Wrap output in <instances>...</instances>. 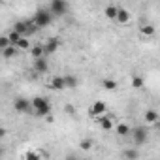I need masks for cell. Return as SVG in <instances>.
<instances>
[{"label": "cell", "mask_w": 160, "mask_h": 160, "mask_svg": "<svg viewBox=\"0 0 160 160\" xmlns=\"http://www.w3.org/2000/svg\"><path fill=\"white\" fill-rule=\"evenodd\" d=\"M115 130H117V136H122V138H124V136H130V126L124 124V122H119Z\"/></svg>", "instance_id": "2e32d148"}, {"label": "cell", "mask_w": 160, "mask_h": 160, "mask_svg": "<svg viewBox=\"0 0 160 160\" xmlns=\"http://www.w3.org/2000/svg\"><path fill=\"white\" fill-rule=\"evenodd\" d=\"M15 53H17V49H15L13 45H10V47H6V49L2 51V57H4V58H12V57H15Z\"/></svg>", "instance_id": "ffe728a7"}, {"label": "cell", "mask_w": 160, "mask_h": 160, "mask_svg": "<svg viewBox=\"0 0 160 160\" xmlns=\"http://www.w3.org/2000/svg\"><path fill=\"white\" fill-rule=\"evenodd\" d=\"M30 47V42H28V38H21L17 43H15V49H28Z\"/></svg>", "instance_id": "44dd1931"}, {"label": "cell", "mask_w": 160, "mask_h": 160, "mask_svg": "<svg viewBox=\"0 0 160 160\" xmlns=\"http://www.w3.org/2000/svg\"><path fill=\"white\" fill-rule=\"evenodd\" d=\"M23 160H42V158H40V154L36 151H27L25 156H23Z\"/></svg>", "instance_id": "7402d4cb"}, {"label": "cell", "mask_w": 160, "mask_h": 160, "mask_svg": "<svg viewBox=\"0 0 160 160\" xmlns=\"http://www.w3.org/2000/svg\"><path fill=\"white\" fill-rule=\"evenodd\" d=\"M34 70H36V72H40V73H45V72L49 70L47 60H45V58H38V60H34Z\"/></svg>", "instance_id": "8fae6325"}, {"label": "cell", "mask_w": 160, "mask_h": 160, "mask_svg": "<svg viewBox=\"0 0 160 160\" xmlns=\"http://www.w3.org/2000/svg\"><path fill=\"white\" fill-rule=\"evenodd\" d=\"M106 109H108V106H106V102H102V100H98V102H94V104L91 106V115H94V117L98 119V117H102V115L106 113Z\"/></svg>", "instance_id": "8992f818"}, {"label": "cell", "mask_w": 160, "mask_h": 160, "mask_svg": "<svg viewBox=\"0 0 160 160\" xmlns=\"http://www.w3.org/2000/svg\"><path fill=\"white\" fill-rule=\"evenodd\" d=\"M130 136H132V139H134V143H136V145H143V143L147 141L149 130H147L145 126H136V128H132V130H130Z\"/></svg>", "instance_id": "3957f363"}, {"label": "cell", "mask_w": 160, "mask_h": 160, "mask_svg": "<svg viewBox=\"0 0 160 160\" xmlns=\"http://www.w3.org/2000/svg\"><path fill=\"white\" fill-rule=\"evenodd\" d=\"M79 147H81V149H83V151H89V149H91V147H92V143H91V141H89V139H83V141H81V143H79Z\"/></svg>", "instance_id": "484cf974"}, {"label": "cell", "mask_w": 160, "mask_h": 160, "mask_svg": "<svg viewBox=\"0 0 160 160\" xmlns=\"http://www.w3.org/2000/svg\"><path fill=\"white\" fill-rule=\"evenodd\" d=\"M64 111L70 113V115H73V113H75V108H73L72 104H66V106H64Z\"/></svg>", "instance_id": "4316f807"}, {"label": "cell", "mask_w": 160, "mask_h": 160, "mask_svg": "<svg viewBox=\"0 0 160 160\" xmlns=\"http://www.w3.org/2000/svg\"><path fill=\"white\" fill-rule=\"evenodd\" d=\"M83 160H91V158H83Z\"/></svg>", "instance_id": "4dcf8cb0"}, {"label": "cell", "mask_w": 160, "mask_h": 160, "mask_svg": "<svg viewBox=\"0 0 160 160\" xmlns=\"http://www.w3.org/2000/svg\"><path fill=\"white\" fill-rule=\"evenodd\" d=\"M58 45H60V40H58V38H49V40L43 43V53L51 55V53H55V51L58 49Z\"/></svg>", "instance_id": "52a82bcc"}, {"label": "cell", "mask_w": 160, "mask_h": 160, "mask_svg": "<svg viewBox=\"0 0 160 160\" xmlns=\"http://www.w3.org/2000/svg\"><path fill=\"white\" fill-rule=\"evenodd\" d=\"M30 55H32V58H34V60L43 58V55H45V53H43V45H40V43H38V45H34V47L30 49Z\"/></svg>", "instance_id": "5bb4252c"}, {"label": "cell", "mask_w": 160, "mask_h": 160, "mask_svg": "<svg viewBox=\"0 0 160 160\" xmlns=\"http://www.w3.org/2000/svg\"><path fill=\"white\" fill-rule=\"evenodd\" d=\"M8 40H10V43H12V45H13V47H15V43H17V42H19V40H21V36H19V34H17V32H13V30H12V32H10V34H8Z\"/></svg>", "instance_id": "603a6c76"}, {"label": "cell", "mask_w": 160, "mask_h": 160, "mask_svg": "<svg viewBox=\"0 0 160 160\" xmlns=\"http://www.w3.org/2000/svg\"><path fill=\"white\" fill-rule=\"evenodd\" d=\"M98 124L104 128V130H111L113 126H115V122H113V119L111 117H106V115H102V117H98Z\"/></svg>", "instance_id": "30bf717a"}, {"label": "cell", "mask_w": 160, "mask_h": 160, "mask_svg": "<svg viewBox=\"0 0 160 160\" xmlns=\"http://www.w3.org/2000/svg\"><path fill=\"white\" fill-rule=\"evenodd\" d=\"M6 136V128H0V139H2Z\"/></svg>", "instance_id": "83f0119b"}, {"label": "cell", "mask_w": 160, "mask_h": 160, "mask_svg": "<svg viewBox=\"0 0 160 160\" xmlns=\"http://www.w3.org/2000/svg\"><path fill=\"white\" fill-rule=\"evenodd\" d=\"M138 156H139V152L136 149H124L122 151V158L124 160H138Z\"/></svg>", "instance_id": "9a60e30c"}, {"label": "cell", "mask_w": 160, "mask_h": 160, "mask_svg": "<svg viewBox=\"0 0 160 160\" xmlns=\"http://www.w3.org/2000/svg\"><path fill=\"white\" fill-rule=\"evenodd\" d=\"M30 109H34V113H36L38 117H47V115L51 113V104H49L47 98L36 96V98L30 100Z\"/></svg>", "instance_id": "6da1fadb"}, {"label": "cell", "mask_w": 160, "mask_h": 160, "mask_svg": "<svg viewBox=\"0 0 160 160\" xmlns=\"http://www.w3.org/2000/svg\"><path fill=\"white\" fill-rule=\"evenodd\" d=\"M117 10H119V6L109 4V6L106 8V12H104V13H106V17H108V19H115V17H117Z\"/></svg>", "instance_id": "e0dca14e"}, {"label": "cell", "mask_w": 160, "mask_h": 160, "mask_svg": "<svg viewBox=\"0 0 160 160\" xmlns=\"http://www.w3.org/2000/svg\"><path fill=\"white\" fill-rule=\"evenodd\" d=\"M66 160H77V158H75L73 154H68V156H66Z\"/></svg>", "instance_id": "f1b7e54d"}, {"label": "cell", "mask_w": 160, "mask_h": 160, "mask_svg": "<svg viewBox=\"0 0 160 160\" xmlns=\"http://www.w3.org/2000/svg\"><path fill=\"white\" fill-rule=\"evenodd\" d=\"M51 21H53V15L49 13V10L40 8V10L36 12V15H34V21H32V23L36 25V28H43V27H49Z\"/></svg>", "instance_id": "7a4b0ae2"}, {"label": "cell", "mask_w": 160, "mask_h": 160, "mask_svg": "<svg viewBox=\"0 0 160 160\" xmlns=\"http://www.w3.org/2000/svg\"><path fill=\"white\" fill-rule=\"evenodd\" d=\"M68 12V4L64 2V0H53L51 2V6H49V13L51 15H64Z\"/></svg>", "instance_id": "277c9868"}, {"label": "cell", "mask_w": 160, "mask_h": 160, "mask_svg": "<svg viewBox=\"0 0 160 160\" xmlns=\"http://www.w3.org/2000/svg\"><path fill=\"white\" fill-rule=\"evenodd\" d=\"M104 89L106 91H117L119 89V83L115 79H104Z\"/></svg>", "instance_id": "ac0fdd59"}, {"label": "cell", "mask_w": 160, "mask_h": 160, "mask_svg": "<svg viewBox=\"0 0 160 160\" xmlns=\"http://www.w3.org/2000/svg\"><path fill=\"white\" fill-rule=\"evenodd\" d=\"M145 122H147V124H156V122H158V113H156L154 109L145 111Z\"/></svg>", "instance_id": "7c38bea8"}, {"label": "cell", "mask_w": 160, "mask_h": 160, "mask_svg": "<svg viewBox=\"0 0 160 160\" xmlns=\"http://www.w3.org/2000/svg\"><path fill=\"white\" fill-rule=\"evenodd\" d=\"M13 109L17 111V113H27V111H30V100H27V98H15V102H13Z\"/></svg>", "instance_id": "5b68a950"}, {"label": "cell", "mask_w": 160, "mask_h": 160, "mask_svg": "<svg viewBox=\"0 0 160 160\" xmlns=\"http://www.w3.org/2000/svg\"><path fill=\"white\" fill-rule=\"evenodd\" d=\"M141 34H145V36H152V34H154V27H152V25H145V27L141 28Z\"/></svg>", "instance_id": "d4e9b609"}, {"label": "cell", "mask_w": 160, "mask_h": 160, "mask_svg": "<svg viewBox=\"0 0 160 160\" xmlns=\"http://www.w3.org/2000/svg\"><path fill=\"white\" fill-rule=\"evenodd\" d=\"M143 85H145V81H143L141 75H134V77H132V87H134V89H141Z\"/></svg>", "instance_id": "d6986e66"}, {"label": "cell", "mask_w": 160, "mask_h": 160, "mask_svg": "<svg viewBox=\"0 0 160 160\" xmlns=\"http://www.w3.org/2000/svg\"><path fill=\"white\" fill-rule=\"evenodd\" d=\"M115 21H119L121 25H126V23L130 21V13H128V10L119 8V10H117V17H115Z\"/></svg>", "instance_id": "ba28073f"}, {"label": "cell", "mask_w": 160, "mask_h": 160, "mask_svg": "<svg viewBox=\"0 0 160 160\" xmlns=\"http://www.w3.org/2000/svg\"><path fill=\"white\" fill-rule=\"evenodd\" d=\"M64 77V87L66 89H75L77 87V77L75 75H62Z\"/></svg>", "instance_id": "4fadbf2b"}, {"label": "cell", "mask_w": 160, "mask_h": 160, "mask_svg": "<svg viewBox=\"0 0 160 160\" xmlns=\"http://www.w3.org/2000/svg\"><path fill=\"white\" fill-rule=\"evenodd\" d=\"M2 154H4V151H2V147H0V156H2Z\"/></svg>", "instance_id": "f546056e"}, {"label": "cell", "mask_w": 160, "mask_h": 160, "mask_svg": "<svg viewBox=\"0 0 160 160\" xmlns=\"http://www.w3.org/2000/svg\"><path fill=\"white\" fill-rule=\"evenodd\" d=\"M51 89H55V91H64L66 87H64V77L62 75H55L53 79H51Z\"/></svg>", "instance_id": "9c48e42d"}, {"label": "cell", "mask_w": 160, "mask_h": 160, "mask_svg": "<svg viewBox=\"0 0 160 160\" xmlns=\"http://www.w3.org/2000/svg\"><path fill=\"white\" fill-rule=\"evenodd\" d=\"M12 43H10V40H8V36H0V51H4L6 47H10Z\"/></svg>", "instance_id": "cb8c5ba5"}]
</instances>
